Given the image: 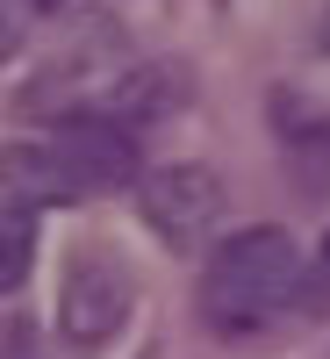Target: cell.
<instances>
[{
    "label": "cell",
    "mask_w": 330,
    "mask_h": 359,
    "mask_svg": "<svg viewBox=\"0 0 330 359\" xmlns=\"http://www.w3.org/2000/svg\"><path fill=\"white\" fill-rule=\"evenodd\" d=\"M50 151L72 172V187H144L137 130L115 123V115H65L57 137H50Z\"/></svg>",
    "instance_id": "obj_2"
},
{
    "label": "cell",
    "mask_w": 330,
    "mask_h": 359,
    "mask_svg": "<svg viewBox=\"0 0 330 359\" xmlns=\"http://www.w3.org/2000/svg\"><path fill=\"white\" fill-rule=\"evenodd\" d=\"M323 50H330V22H323Z\"/></svg>",
    "instance_id": "obj_7"
},
{
    "label": "cell",
    "mask_w": 330,
    "mask_h": 359,
    "mask_svg": "<svg viewBox=\"0 0 330 359\" xmlns=\"http://www.w3.org/2000/svg\"><path fill=\"white\" fill-rule=\"evenodd\" d=\"M43 8H50V0H43Z\"/></svg>",
    "instance_id": "obj_9"
},
{
    "label": "cell",
    "mask_w": 330,
    "mask_h": 359,
    "mask_svg": "<svg viewBox=\"0 0 330 359\" xmlns=\"http://www.w3.org/2000/svg\"><path fill=\"white\" fill-rule=\"evenodd\" d=\"M130 323V280L115 259H72L65 294H57V331L72 352H101Z\"/></svg>",
    "instance_id": "obj_3"
},
{
    "label": "cell",
    "mask_w": 330,
    "mask_h": 359,
    "mask_svg": "<svg viewBox=\"0 0 330 359\" xmlns=\"http://www.w3.org/2000/svg\"><path fill=\"white\" fill-rule=\"evenodd\" d=\"M144 223H151L165 245H194L201 230H216L223 216V180L208 172V165H158V172H144Z\"/></svg>",
    "instance_id": "obj_4"
},
{
    "label": "cell",
    "mask_w": 330,
    "mask_h": 359,
    "mask_svg": "<svg viewBox=\"0 0 330 359\" xmlns=\"http://www.w3.org/2000/svg\"><path fill=\"white\" fill-rule=\"evenodd\" d=\"M302 302V252H294V237L280 223H252L216 245L208 259V280H201V316L208 331L223 338H245L259 331L273 309Z\"/></svg>",
    "instance_id": "obj_1"
},
{
    "label": "cell",
    "mask_w": 330,
    "mask_h": 359,
    "mask_svg": "<svg viewBox=\"0 0 330 359\" xmlns=\"http://www.w3.org/2000/svg\"><path fill=\"white\" fill-rule=\"evenodd\" d=\"M323 266H330V237H323Z\"/></svg>",
    "instance_id": "obj_8"
},
{
    "label": "cell",
    "mask_w": 330,
    "mask_h": 359,
    "mask_svg": "<svg viewBox=\"0 0 330 359\" xmlns=\"http://www.w3.org/2000/svg\"><path fill=\"white\" fill-rule=\"evenodd\" d=\"M179 101H187V72L172 65V57H151V65H137L115 79V94H108V115L115 123H158V115H172Z\"/></svg>",
    "instance_id": "obj_5"
},
{
    "label": "cell",
    "mask_w": 330,
    "mask_h": 359,
    "mask_svg": "<svg viewBox=\"0 0 330 359\" xmlns=\"http://www.w3.org/2000/svg\"><path fill=\"white\" fill-rule=\"evenodd\" d=\"M29 252H36V223H29V208L15 201L8 208V230H0V287H22Z\"/></svg>",
    "instance_id": "obj_6"
}]
</instances>
